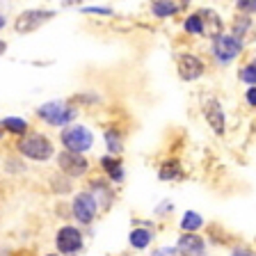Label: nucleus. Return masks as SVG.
Instances as JSON below:
<instances>
[{"mask_svg":"<svg viewBox=\"0 0 256 256\" xmlns=\"http://www.w3.org/2000/svg\"><path fill=\"white\" fill-rule=\"evenodd\" d=\"M62 142L69 151L82 154V151H87L92 144H94V135H92L90 128H85V126H69V128H64Z\"/></svg>","mask_w":256,"mask_h":256,"instance_id":"f03ea898","label":"nucleus"},{"mask_svg":"<svg viewBox=\"0 0 256 256\" xmlns=\"http://www.w3.org/2000/svg\"><path fill=\"white\" fill-rule=\"evenodd\" d=\"M50 256H53V254H50Z\"/></svg>","mask_w":256,"mask_h":256,"instance_id":"cd10ccee","label":"nucleus"},{"mask_svg":"<svg viewBox=\"0 0 256 256\" xmlns=\"http://www.w3.org/2000/svg\"><path fill=\"white\" fill-rule=\"evenodd\" d=\"M250 30V18H242V21H238L234 26V37H238V39H242V34Z\"/></svg>","mask_w":256,"mask_h":256,"instance_id":"4be33fe9","label":"nucleus"},{"mask_svg":"<svg viewBox=\"0 0 256 256\" xmlns=\"http://www.w3.org/2000/svg\"><path fill=\"white\" fill-rule=\"evenodd\" d=\"M197 14L202 16V21H204V32H206L208 37L218 39L220 34H222V18H220L213 10H202V12H197Z\"/></svg>","mask_w":256,"mask_h":256,"instance_id":"f8f14e48","label":"nucleus"},{"mask_svg":"<svg viewBox=\"0 0 256 256\" xmlns=\"http://www.w3.org/2000/svg\"><path fill=\"white\" fill-rule=\"evenodd\" d=\"M101 165L106 167L108 176H110L112 181H122V178H124V172H122V162H119V158H114V156H106V158L101 160Z\"/></svg>","mask_w":256,"mask_h":256,"instance_id":"4468645a","label":"nucleus"},{"mask_svg":"<svg viewBox=\"0 0 256 256\" xmlns=\"http://www.w3.org/2000/svg\"><path fill=\"white\" fill-rule=\"evenodd\" d=\"M55 16L53 10H28L18 16V21H16V32H32L42 28L46 21H50Z\"/></svg>","mask_w":256,"mask_h":256,"instance_id":"39448f33","label":"nucleus"},{"mask_svg":"<svg viewBox=\"0 0 256 256\" xmlns=\"http://www.w3.org/2000/svg\"><path fill=\"white\" fill-rule=\"evenodd\" d=\"M231 256H254V254H252L250 250H236V252H234V254H231Z\"/></svg>","mask_w":256,"mask_h":256,"instance_id":"bb28decb","label":"nucleus"},{"mask_svg":"<svg viewBox=\"0 0 256 256\" xmlns=\"http://www.w3.org/2000/svg\"><path fill=\"white\" fill-rule=\"evenodd\" d=\"M183 2H167V0H158V2H154L151 5V12H154L156 16H160V18H165V16H174L176 12L181 10Z\"/></svg>","mask_w":256,"mask_h":256,"instance_id":"ddd939ff","label":"nucleus"},{"mask_svg":"<svg viewBox=\"0 0 256 256\" xmlns=\"http://www.w3.org/2000/svg\"><path fill=\"white\" fill-rule=\"evenodd\" d=\"M183 28H186V32H190V34H202L204 32V23H202V16L199 14H192L186 18V23H183Z\"/></svg>","mask_w":256,"mask_h":256,"instance_id":"6ab92c4d","label":"nucleus"},{"mask_svg":"<svg viewBox=\"0 0 256 256\" xmlns=\"http://www.w3.org/2000/svg\"><path fill=\"white\" fill-rule=\"evenodd\" d=\"M82 12H87V14H112V10H108V7H85Z\"/></svg>","mask_w":256,"mask_h":256,"instance_id":"393cba45","label":"nucleus"},{"mask_svg":"<svg viewBox=\"0 0 256 256\" xmlns=\"http://www.w3.org/2000/svg\"><path fill=\"white\" fill-rule=\"evenodd\" d=\"M55 245L62 254H74L82 247V234L74 226H64L58 231V238H55Z\"/></svg>","mask_w":256,"mask_h":256,"instance_id":"6e6552de","label":"nucleus"},{"mask_svg":"<svg viewBox=\"0 0 256 256\" xmlns=\"http://www.w3.org/2000/svg\"><path fill=\"white\" fill-rule=\"evenodd\" d=\"M204 117H206L208 126L215 130V135H224V128H226V119H224V110L215 98H206L204 103Z\"/></svg>","mask_w":256,"mask_h":256,"instance_id":"1a4fd4ad","label":"nucleus"},{"mask_svg":"<svg viewBox=\"0 0 256 256\" xmlns=\"http://www.w3.org/2000/svg\"><path fill=\"white\" fill-rule=\"evenodd\" d=\"M18 149H21L23 156L32 160H48L53 156V144L48 142L44 135H28L21 144H18Z\"/></svg>","mask_w":256,"mask_h":256,"instance_id":"20e7f679","label":"nucleus"},{"mask_svg":"<svg viewBox=\"0 0 256 256\" xmlns=\"http://www.w3.org/2000/svg\"><path fill=\"white\" fill-rule=\"evenodd\" d=\"M236 5H238L240 12H256V0H240Z\"/></svg>","mask_w":256,"mask_h":256,"instance_id":"b1692460","label":"nucleus"},{"mask_svg":"<svg viewBox=\"0 0 256 256\" xmlns=\"http://www.w3.org/2000/svg\"><path fill=\"white\" fill-rule=\"evenodd\" d=\"M202 74H204L202 60L190 55V53L178 55V76H181L183 80H197Z\"/></svg>","mask_w":256,"mask_h":256,"instance_id":"9d476101","label":"nucleus"},{"mask_svg":"<svg viewBox=\"0 0 256 256\" xmlns=\"http://www.w3.org/2000/svg\"><path fill=\"white\" fill-rule=\"evenodd\" d=\"M176 176H181V165H178V160H167L165 165L160 167V178H162V181H172Z\"/></svg>","mask_w":256,"mask_h":256,"instance_id":"f3484780","label":"nucleus"},{"mask_svg":"<svg viewBox=\"0 0 256 256\" xmlns=\"http://www.w3.org/2000/svg\"><path fill=\"white\" fill-rule=\"evenodd\" d=\"M60 162V170L64 172V174H69V176H82L87 172V160L82 154H74V151H62L58 158Z\"/></svg>","mask_w":256,"mask_h":256,"instance_id":"0eeeda50","label":"nucleus"},{"mask_svg":"<svg viewBox=\"0 0 256 256\" xmlns=\"http://www.w3.org/2000/svg\"><path fill=\"white\" fill-rule=\"evenodd\" d=\"M106 142H108V151H110V156H117L119 151H122V140H119L117 130H108Z\"/></svg>","mask_w":256,"mask_h":256,"instance_id":"aec40b11","label":"nucleus"},{"mask_svg":"<svg viewBox=\"0 0 256 256\" xmlns=\"http://www.w3.org/2000/svg\"><path fill=\"white\" fill-rule=\"evenodd\" d=\"M240 50H242V39L234 37V34H220L213 42V55L222 64H229L234 58H238Z\"/></svg>","mask_w":256,"mask_h":256,"instance_id":"7ed1b4c3","label":"nucleus"},{"mask_svg":"<svg viewBox=\"0 0 256 256\" xmlns=\"http://www.w3.org/2000/svg\"><path fill=\"white\" fill-rule=\"evenodd\" d=\"M37 114L44 122L50 124V126H66L69 122H74L76 110L64 101H50V103H44L37 110Z\"/></svg>","mask_w":256,"mask_h":256,"instance_id":"f257e3e1","label":"nucleus"},{"mask_svg":"<svg viewBox=\"0 0 256 256\" xmlns=\"http://www.w3.org/2000/svg\"><path fill=\"white\" fill-rule=\"evenodd\" d=\"M96 206H98V204H96V199L92 197L90 192H80V194H76V199H74L76 220L82 222V224H90L96 215Z\"/></svg>","mask_w":256,"mask_h":256,"instance_id":"423d86ee","label":"nucleus"},{"mask_svg":"<svg viewBox=\"0 0 256 256\" xmlns=\"http://www.w3.org/2000/svg\"><path fill=\"white\" fill-rule=\"evenodd\" d=\"M154 256H186L178 247H162V250L154 252Z\"/></svg>","mask_w":256,"mask_h":256,"instance_id":"5701e85b","label":"nucleus"},{"mask_svg":"<svg viewBox=\"0 0 256 256\" xmlns=\"http://www.w3.org/2000/svg\"><path fill=\"white\" fill-rule=\"evenodd\" d=\"M178 250L186 256H206V242L194 234H183L178 240Z\"/></svg>","mask_w":256,"mask_h":256,"instance_id":"9b49d317","label":"nucleus"},{"mask_svg":"<svg viewBox=\"0 0 256 256\" xmlns=\"http://www.w3.org/2000/svg\"><path fill=\"white\" fill-rule=\"evenodd\" d=\"M130 245L135 247V250H144V247L151 242V234L149 231H144V229H135V231H130Z\"/></svg>","mask_w":256,"mask_h":256,"instance_id":"a211bd4d","label":"nucleus"},{"mask_svg":"<svg viewBox=\"0 0 256 256\" xmlns=\"http://www.w3.org/2000/svg\"><path fill=\"white\" fill-rule=\"evenodd\" d=\"M240 80L247 82V85H256V60L240 69Z\"/></svg>","mask_w":256,"mask_h":256,"instance_id":"412c9836","label":"nucleus"},{"mask_svg":"<svg viewBox=\"0 0 256 256\" xmlns=\"http://www.w3.org/2000/svg\"><path fill=\"white\" fill-rule=\"evenodd\" d=\"M245 98H247V103H250V106L256 108V87H250V90H247Z\"/></svg>","mask_w":256,"mask_h":256,"instance_id":"a878e982","label":"nucleus"},{"mask_svg":"<svg viewBox=\"0 0 256 256\" xmlns=\"http://www.w3.org/2000/svg\"><path fill=\"white\" fill-rule=\"evenodd\" d=\"M202 224H204L202 215L194 213V210H186V215H183V220H181V229L186 231V234H194Z\"/></svg>","mask_w":256,"mask_h":256,"instance_id":"2eb2a0df","label":"nucleus"},{"mask_svg":"<svg viewBox=\"0 0 256 256\" xmlns=\"http://www.w3.org/2000/svg\"><path fill=\"white\" fill-rule=\"evenodd\" d=\"M2 128H7V130L14 135H23L28 130V122L26 119H18V117H5L2 119Z\"/></svg>","mask_w":256,"mask_h":256,"instance_id":"dca6fc26","label":"nucleus"}]
</instances>
